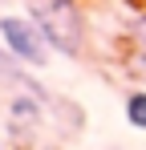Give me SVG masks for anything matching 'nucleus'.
Here are the masks:
<instances>
[{
    "mask_svg": "<svg viewBox=\"0 0 146 150\" xmlns=\"http://www.w3.org/2000/svg\"><path fill=\"white\" fill-rule=\"evenodd\" d=\"M0 41L24 69H45L53 61V49L41 37V28L33 25V16H0Z\"/></svg>",
    "mask_w": 146,
    "mask_h": 150,
    "instance_id": "f03ea898",
    "label": "nucleus"
},
{
    "mask_svg": "<svg viewBox=\"0 0 146 150\" xmlns=\"http://www.w3.org/2000/svg\"><path fill=\"white\" fill-rule=\"evenodd\" d=\"M122 114H126V122L134 126V130H146V89H130Z\"/></svg>",
    "mask_w": 146,
    "mask_h": 150,
    "instance_id": "39448f33",
    "label": "nucleus"
},
{
    "mask_svg": "<svg viewBox=\"0 0 146 150\" xmlns=\"http://www.w3.org/2000/svg\"><path fill=\"white\" fill-rule=\"evenodd\" d=\"M0 77H4V81H12V85H24L28 93H37V98L45 101V105L53 101V93H45V89L33 81V73H28V69H21V61H16L12 53L4 49V41H0Z\"/></svg>",
    "mask_w": 146,
    "mask_h": 150,
    "instance_id": "20e7f679",
    "label": "nucleus"
},
{
    "mask_svg": "<svg viewBox=\"0 0 146 150\" xmlns=\"http://www.w3.org/2000/svg\"><path fill=\"white\" fill-rule=\"evenodd\" d=\"M24 12L41 28L49 49L57 57H81L85 53V12L81 0H24Z\"/></svg>",
    "mask_w": 146,
    "mask_h": 150,
    "instance_id": "f257e3e1",
    "label": "nucleus"
},
{
    "mask_svg": "<svg viewBox=\"0 0 146 150\" xmlns=\"http://www.w3.org/2000/svg\"><path fill=\"white\" fill-rule=\"evenodd\" d=\"M41 105H45V101L37 98V93H28V89L8 101V138H12L16 150H28L33 138L41 134V122H45Z\"/></svg>",
    "mask_w": 146,
    "mask_h": 150,
    "instance_id": "7ed1b4c3",
    "label": "nucleus"
}]
</instances>
